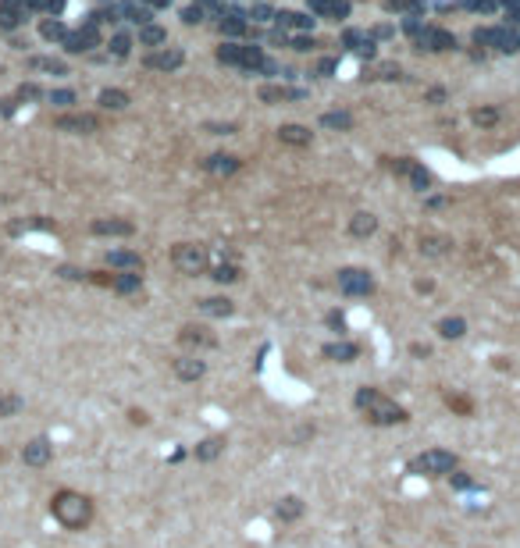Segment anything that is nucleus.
Returning <instances> with one entry per match:
<instances>
[{
  "label": "nucleus",
  "instance_id": "obj_31",
  "mask_svg": "<svg viewBox=\"0 0 520 548\" xmlns=\"http://www.w3.org/2000/svg\"><path fill=\"white\" fill-rule=\"evenodd\" d=\"M129 420H132V424H150V417H146L143 410H129Z\"/></svg>",
  "mask_w": 520,
  "mask_h": 548
},
{
  "label": "nucleus",
  "instance_id": "obj_9",
  "mask_svg": "<svg viewBox=\"0 0 520 548\" xmlns=\"http://www.w3.org/2000/svg\"><path fill=\"white\" fill-rule=\"evenodd\" d=\"M178 342H182V346H193V349H214V346H217V339L207 335V328H196V324H185V328L178 331Z\"/></svg>",
  "mask_w": 520,
  "mask_h": 548
},
{
  "label": "nucleus",
  "instance_id": "obj_18",
  "mask_svg": "<svg viewBox=\"0 0 520 548\" xmlns=\"http://www.w3.org/2000/svg\"><path fill=\"white\" fill-rule=\"evenodd\" d=\"M374 228H378L374 214H353V221H350V231H353V235H360V239H364V235H371Z\"/></svg>",
  "mask_w": 520,
  "mask_h": 548
},
{
  "label": "nucleus",
  "instance_id": "obj_2",
  "mask_svg": "<svg viewBox=\"0 0 520 548\" xmlns=\"http://www.w3.org/2000/svg\"><path fill=\"white\" fill-rule=\"evenodd\" d=\"M50 516L65 527V530H86L97 516V505L90 495L75 491V488H61L50 495Z\"/></svg>",
  "mask_w": 520,
  "mask_h": 548
},
{
  "label": "nucleus",
  "instance_id": "obj_22",
  "mask_svg": "<svg viewBox=\"0 0 520 548\" xmlns=\"http://www.w3.org/2000/svg\"><path fill=\"white\" fill-rule=\"evenodd\" d=\"M207 168H210V171H217V175H221V171H224V175H232V171L239 168V160H235V157H210V164H207Z\"/></svg>",
  "mask_w": 520,
  "mask_h": 548
},
{
  "label": "nucleus",
  "instance_id": "obj_21",
  "mask_svg": "<svg viewBox=\"0 0 520 548\" xmlns=\"http://www.w3.org/2000/svg\"><path fill=\"white\" fill-rule=\"evenodd\" d=\"M210 278L221 282V285H224V282H239V267H235V263H221V267H214Z\"/></svg>",
  "mask_w": 520,
  "mask_h": 548
},
{
  "label": "nucleus",
  "instance_id": "obj_28",
  "mask_svg": "<svg viewBox=\"0 0 520 548\" xmlns=\"http://www.w3.org/2000/svg\"><path fill=\"white\" fill-rule=\"evenodd\" d=\"M499 168H502V171H520V150H516V153H509Z\"/></svg>",
  "mask_w": 520,
  "mask_h": 548
},
{
  "label": "nucleus",
  "instance_id": "obj_1",
  "mask_svg": "<svg viewBox=\"0 0 520 548\" xmlns=\"http://www.w3.org/2000/svg\"><path fill=\"white\" fill-rule=\"evenodd\" d=\"M353 406H357V410L364 413V420L374 424V427H396V424H406V420H410V413H406L396 399H389L381 388H371V385L357 388Z\"/></svg>",
  "mask_w": 520,
  "mask_h": 548
},
{
  "label": "nucleus",
  "instance_id": "obj_14",
  "mask_svg": "<svg viewBox=\"0 0 520 548\" xmlns=\"http://www.w3.org/2000/svg\"><path fill=\"white\" fill-rule=\"evenodd\" d=\"M200 310H203L207 317H228V314H235V303L224 300V296H214V300H203Z\"/></svg>",
  "mask_w": 520,
  "mask_h": 548
},
{
  "label": "nucleus",
  "instance_id": "obj_4",
  "mask_svg": "<svg viewBox=\"0 0 520 548\" xmlns=\"http://www.w3.org/2000/svg\"><path fill=\"white\" fill-rule=\"evenodd\" d=\"M171 263L182 270V274H203L207 270V249L203 246H196V242H178L175 249H171Z\"/></svg>",
  "mask_w": 520,
  "mask_h": 548
},
{
  "label": "nucleus",
  "instance_id": "obj_20",
  "mask_svg": "<svg viewBox=\"0 0 520 548\" xmlns=\"http://www.w3.org/2000/svg\"><path fill=\"white\" fill-rule=\"evenodd\" d=\"M58 128H97V118L75 114V118H58Z\"/></svg>",
  "mask_w": 520,
  "mask_h": 548
},
{
  "label": "nucleus",
  "instance_id": "obj_15",
  "mask_svg": "<svg viewBox=\"0 0 520 548\" xmlns=\"http://www.w3.org/2000/svg\"><path fill=\"white\" fill-rule=\"evenodd\" d=\"M278 139L289 143V146H307V143H310V132H307L303 125H282V128H278Z\"/></svg>",
  "mask_w": 520,
  "mask_h": 548
},
{
  "label": "nucleus",
  "instance_id": "obj_16",
  "mask_svg": "<svg viewBox=\"0 0 520 548\" xmlns=\"http://www.w3.org/2000/svg\"><path fill=\"white\" fill-rule=\"evenodd\" d=\"M107 263H111V267H125V270H139V267H143L139 253H129V249H118V253H107Z\"/></svg>",
  "mask_w": 520,
  "mask_h": 548
},
{
  "label": "nucleus",
  "instance_id": "obj_11",
  "mask_svg": "<svg viewBox=\"0 0 520 548\" xmlns=\"http://www.w3.org/2000/svg\"><path fill=\"white\" fill-rule=\"evenodd\" d=\"M221 452H224V438H221V434H210V438H203V442L193 445V456H196L200 463H214Z\"/></svg>",
  "mask_w": 520,
  "mask_h": 548
},
{
  "label": "nucleus",
  "instance_id": "obj_12",
  "mask_svg": "<svg viewBox=\"0 0 520 548\" xmlns=\"http://www.w3.org/2000/svg\"><path fill=\"white\" fill-rule=\"evenodd\" d=\"M136 228H132V221H118V217H100V221H93V235H132Z\"/></svg>",
  "mask_w": 520,
  "mask_h": 548
},
{
  "label": "nucleus",
  "instance_id": "obj_13",
  "mask_svg": "<svg viewBox=\"0 0 520 548\" xmlns=\"http://www.w3.org/2000/svg\"><path fill=\"white\" fill-rule=\"evenodd\" d=\"M139 285H143L139 270H121V274H114V282H111V289H114V292H121V296L139 292Z\"/></svg>",
  "mask_w": 520,
  "mask_h": 548
},
{
  "label": "nucleus",
  "instance_id": "obj_3",
  "mask_svg": "<svg viewBox=\"0 0 520 548\" xmlns=\"http://www.w3.org/2000/svg\"><path fill=\"white\" fill-rule=\"evenodd\" d=\"M406 470L413 477H449L453 470H460V456L449 452V449H428V452L413 456L406 463Z\"/></svg>",
  "mask_w": 520,
  "mask_h": 548
},
{
  "label": "nucleus",
  "instance_id": "obj_8",
  "mask_svg": "<svg viewBox=\"0 0 520 548\" xmlns=\"http://www.w3.org/2000/svg\"><path fill=\"white\" fill-rule=\"evenodd\" d=\"M303 513H307V505H303L300 495H286V498H278V505H275V520H278V523H296Z\"/></svg>",
  "mask_w": 520,
  "mask_h": 548
},
{
  "label": "nucleus",
  "instance_id": "obj_10",
  "mask_svg": "<svg viewBox=\"0 0 520 548\" xmlns=\"http://www.w3.org/2000/svg\"><path fill=\"white\" fill-rule=\"evenodd\" d=\"M321 356L332 360V363H353L360 356V346H353V342H328L321 349Z\"/></svg>",
  "mask_w": 520,
  "mask_h": 548
},
{
  "label": "nucleus",
  "instance_id": "obj_23",
  "mask_svg": "<svg viewBox=\"0 0 520 548\" xmlns=\"http://www.w3.org/2000/svg\"><path fill=\"white\" fill-rule=\"evenodd\" d=\"M22 410V399L18 395H0V417H15Z\"/></svg>",
  "mask_w": 520,
  "mask_h": 548
},
{
  "label": "nucleus",
  "instance_id": "obj_24",
  "mask_svg": "<svg viewBox=\"0 0 520 548\" xmlns=\"http://www.w3.org/2000/svg\"><path fill=\"white\" fill-rule=\"evenodd\" d=\"M449 484H453L456 491H470V488H474V477L463 473V470H453V473H449Z\"/></svg>",
  "mask_w": 520,
  "mask_h": 548
},
{
  "label": "nucleus",
  "instance_id": "obj_27",
  "mask_svg": "<svg viewBox=\"0 0 520 548\" xmlns=\"http://www.w3.org/2000/svg\"><path fill=\"white\" fill-rule=\"evenodd\" d=\"M33 68H43V72H54V75H65V65L61 61H50V57H36Z\"/></svg>",
  "mask_w": 520,
  "mask_h": 548
},
{
  "label": "nucleus",
  "instance_id": "obj_26",
  "mask_svg": "<svg viewBox=\"0 0 520 548\" xmlns=\"http://www.w3.org/2000/svg\"><path fill=\"white\" fill-rule=\"evenodd\" d=\"M150 65H157V68H175V65H182V54H178V50H171V54H161V57H153Z\"/></svg>",
  "mask_w": 520,
  "mask_h": 548
},
{
  "label": "nucleus",
  "instance_id": "obj_5",
  "mask_svg": "<svg viewBox=\"0 0 520 548\" xmlns=\"http://www.w3.org/2000/svg\"><path fill=\"white\" fill-rule=\"evenodd\" d=\"M339 289H342L346 296H367V292H374V282H371L367 270L346 267V270H339Z\"/></svg>",
  "mask_w": 520,
  "mask_h": 548
},
{
  "label": "nucleus",
  "instance_id": "obj_29",
  "mask_svg": "<svg viewBox=\"0 0 520 548\" xmlns=\"http://www.w3.org/2000/svg\"><path fill=\"white\" fill-rule=\"evenodd\" d=\"M58 274H61V278H68V282H79V278H86V274H82V270H75V267H61Z\"/></svg>",
  "mask_w": 520,
  "mask_h": 548
},
{
  "label": "nucleus",
  "instance_id": "obj_25",
  "mask_svg": "<svg viewBox=\"0 0 520 548\" xmlns=\"http://www.w3.org/2000/svg\"><path fill=\"white\" fill-rule=\"evenodd\" d=\"M438 335L442 339H460L463 335V321H442L438 324Z\"/></svg>",
  "mask_w": 520,
  "mask_h": 548
},
{
  "label": "nucleus",
  "instance_id": "obj_7",
  "mask_svg": "<svg viewBox=\"0 0 520 548\" xmlns=\"http://www.w3.org/2000/svg\"><path fill=\"white\" fill-rule=\"evenodd\" d=\"M171 367H175V378H178V381H200V378L207 374V363H203L200 356H178Z\"/></svg>",
  "mask_w": 520,
  "mask_h": 548
},
{
  "label": "nucleus",
  "instance_id": "obj_6",
  "mask_svg": "<svg viewBox=\"0 0 520 548\" xmlns=\"http://www.w3.org/2000/svg\"><path fill=\"white\" fill-rule=\"evenodd\" d=\"M54 459V445H50V438H33V442H26L22 445V463L26 466H47Z\"/></svg>",
  "mask_w": 520,
  "mask_h": 548
},
{
  "label": "nucleus",
  "instance_id": "obj_30",
  "mask_svg": "<svg viewBox=\"0 0 520 548\" xmlns=\"http://www.w3.org/2000/svg\"><path fill=\"white\" fill-rule=\"evenodd\" d=\"M143 40H146V43H161L164 33H161V29H143Z\"/></svg>",
  "mask_w": 520,
  "mask_h": 548
},
{
  "label": "nucleus",
  "instance_id": "obj_19",
  "mask_svg": "<svg viewBox=\"0 0 520 548\" xmlns=\"http://www.w3.org/2000/svg\"><path fill=\"white\" fill-rule=\"evenodd\" d=\"M445 406H449L453 413H460V417H470V413H474V402H470L467 395H453V392H445Z\"/></svg>",
  "mask_w": 520,
  "mask_h": 548
},
{
  "label": "nucleus",
  "instance_id": "obj_17",
  "mask_svg": "<svg viewBox=\"0 0 520 548\" xmlns=\"http://www.w3.org/2000/svg\"><path fill=\"white\" fill-rule=\"evenodd\" d=\"M100 107H104V111H125V107H129V97H125L121 89H104V93H100Z\"/></svg>",
  "mask_w": 520,
  "mask_h": 548
}]
</instances>
